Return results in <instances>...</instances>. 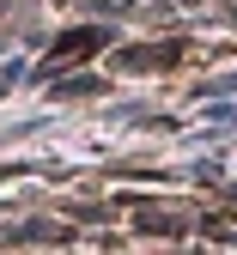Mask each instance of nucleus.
Returning a JSON list of instances; mask_svg holds the SVG:
<instances>
[{
  "mask_svg": "<svg viewBox=\"0 0 237 255\" xmlns=\"http://www.w3.org/2000/svg\"><path fill=\"white\" fill-rule=\"evenodd\" d=\"M97 49H104V30L85 24V30H67V37L49 49V61H55V67H79V61H85V55H97Z\"/></svg>",
  "mask_w": 237,
  "mask_h": 255,
  "instance_id": "f257e3e1",
  "label": "nucleus"
},
{
  "mask_svg": "<svg viewBox=\"0 0 237 255\" xmlns=\"http://www.w3.org/2000/svg\"><path fill=\"white\" fill-rule=\"evenodd\" d=\"M177 55H183L177 43H164V49L152 43V49H134V55H122V67H171V61H177Z\"/></svg>",
  "mask_w": 237,
  "mask_h": 255,
  "instance_id": "f03ea898",
  "label": "nucleus"
},
{
  "mask_svg": "<svg viewBox=\"0 0 237 255\" xmlns=\"http://www.w3.org/2000/svg\"><path fill=\"white\" fill-rule=\"evenodd\" d=\"M140 225H146V231H164V237H177L183 219H171V213H140Z\"/></svg>",
  "mask_w": 237,
  "mask_h": 255,
  "instance_id": "7ed1b4c3",
  "label": "nucleus"
}]
</instances>
